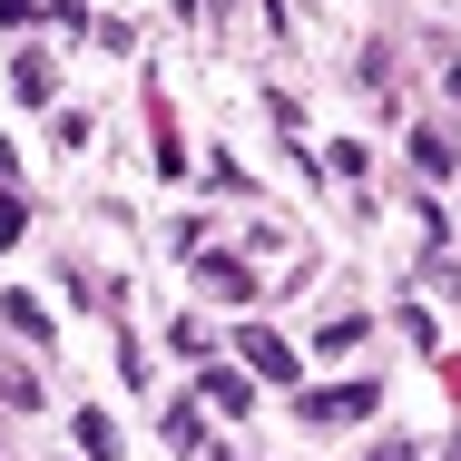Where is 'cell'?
<instances>
[{
	"label": "cell",
	"instance_id": "1",
	"mask_svg": "<svg viewBox=\"0 0 461 461\" xmlns=\"http://www.w3.org/2000/svg\"><path fill=\"white\" fill-rule=\"evenodd\" d=\"M383 402V383H334V393H304V422H364Z\"/></svg>",
	"mask_w": 461,
	"mask_h": 461
},
{
	"label": "cell",
	"instance_id": "2",
	"mask_svg": "<svg viewBox=\"0 0 461 461\" xmlns=\"http://www.w3.org/2000/svg\"><path fill=\"white\" fill-rule=\"evenodd\" d=\"M10 89H20L30 108H40V98L59 89V59H40V50H30V59H10Z\"/></svg>",
	"mask_w": 461,
	"mask_h": 461
},
{
	"label": "cell",
	"instance_id": "3",
	"mask_svg": "<svg viewBox=\"0 0 461 461\" xmlns=\"http://www.w3.org/2000/svg\"><path fill=\"white\" fill-rule=\"evenodd\" d=\"M246 364L266 373V383H294V354H285L276 334H246Z\"/></svg>",
	"mask_w": 461,
	"mask_h": 461
},
{
	"label": "cell",
	"instance_id": "4",
	"mask_svg": "<svg viewBox=\"0 0 461 461\" xmlns=\"http://www.w3.org/2000/svg\"><path fill=\"white\" fill-rule=\"evenodd\" d=\"M412 167H422V177H452V138L422 128V138H412Z\"/></svg>",
	"mask_w": 461,
	"mask_h": 461
},
{
	"label": "cell",
	"instance_id": "5",
	"mask_svg": "<svg viewBox=\"0 0 461 461\" xmlns=\"http://www.w3.org/2000/svg\"><path fill=\"white\" fill-rule=\"evenodd\" d=\"M206 285H216V294H246V304H256V276H246L236 256H206Z\"/></svg>",
	"mask_w": 461,
	"mask_h": 461
},
{
	"label": "cell",
	"instance_id": "6",
	"mask_svg": "<svg viewBox=\"0 0 461 461\" xmlns=\"http://www.w3.org/2000/svg\"><path fill=\"white\" fill-rule=\"evenodd\" d=\"M206 402H216V412H246V402H256V383H236V373H206Z\"/></svg>",
	"mask_w": 461,
	"mask_h": 461
},
{
	"label": "cell",
	"instance_id": "7",
	"mask_svg": "<svg viewBox=\"0 0 461 461\" xmlns=\"http://www.w3.org/2000/svg\"><path fill=\"white\" fill-rule=\"evenodd\" d=\"M79 452H89V461H108V452H118V432H108V412H79Z\"/></svg>",
	"mask_w": 461,
	"mask_h": 461
},
{
	"label": "cell",
	"instance_id": "8",
	"mask_svg": "<svg viewBox=\"0 0 461 461\" xmlns=\"http://www.w3.org/2000/svg\"><path fill=\"white\" fill-rule=\"evenodd\" d=\"M0 314H10V324H20V334H30V344H50V314H40V304H30V294H10V304H0Z\"/></svg>",
	"mask_w": 461,
	"mask_h": 461
},
{
	"label": "cell",
	"instance_id": "9",
	"mask_svg": "<svg viewBox=\"0 0 461 461\" xmlns=\"http://www.w3.org/2000/svg\"><path fill=\"white\" fill-rule=\"evenodd\" d=\"M30 236V206H20V186H0V246H20Z\"/></svg>",
	"mask_w": 461,
	"mask_h": 461
},
{
	"label": "cell",
	"instance_id": "10",
	"mask_svg": "<svg viewBox=\"0 0 461 461\" xmlns=\"http://www.w3.org/2000/svg\"><path fill=\"white\" fill-rule=\"evenodd\" d=\"M373 461H412V442H393V452H373Z\"/></svg>",
	"mask_w": 461,
	"mask_h": 461
},
{
	"label": "cell",
	"instance_id": "11",
	"mask_svg": "<svg viewBox=\"0 0 461 461\" xmlns=\"http://www.w3.org/2000/svg\"><path fill=\"white\" fill-rule=\"evenodd\" d=\"M452 461H461V452H452Z\"/></svg>",
	"mask_w": 461,
	"mask_h": 461
}]
</instances>
